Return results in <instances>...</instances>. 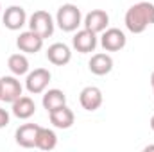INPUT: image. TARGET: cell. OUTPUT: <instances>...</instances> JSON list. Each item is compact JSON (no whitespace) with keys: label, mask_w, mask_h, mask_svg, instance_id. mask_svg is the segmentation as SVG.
<instances>
[{"label":"cell","mask_w":154,"mask_h":152,"mask_svg":"<svg viewBox=\"0 0 154 152\" xmlns=\"http://www.w3.org/2000/svg\"><path fill=\"white\" fill-rule=\"evenodd\" d=\"M72 45L77 52L81 54H90L97 48V34L88 31V29H81L75 31L74 38H72Z\"/></svg>","instance_id":"8fae6325"},{"label":"cell","mask_w":154,"mask_h":152,"mask_svg":"<svg viewBox=\"0 0 154 152\" xmlns=\"http://www.w3.org/2000/svg\"><path fill=\"white\" fill-rule=\"evenodd\" d=\"M39 125L38 123H23L16 129L14 132V138H16V143L23 149H32L36 147V136H38Z\"/></svg>","instance_id":"7c38bea8"},{"label":"cell","mask_w":154,"mask_h":152,"mask_svg":"<svg viewBox=\"0 0 154 152\" xmlns=\"http://www.w3.org/2000/svg\"><path fill=\"white\" fill-rule=\"evenodd\" d=\"M43 41L45 39L38 36L36 32L25 31V32H20V36L16 38V47L23 54H36L43 48Z\"/></svg>","instance_id":"30bf717a"},{"label":"cell","mask_w":154,"mask_h":152,"mask_svg":"<svg viewBox=\"0 0 154 152\" xmlns=\"http://www.w3.org/2000/svg\"><path fill=\"white\" fill-rule=\"evenodd\" d=\"M36 113V104L31 97L22 95L20 99H16L13 102V114L20 120H29L32 114Z\"/></svg>","instance_id":"2e32d148"},{"label":"cell","mask_w":154,"mask_h":152,"mask_svg":"<svg viewBox=\"0 0 154 152\" xmlns=\"http://www.w3.org/2000/svg\"><path fill=\"white\" fill-rule=\"evenodd\" d=\"M7 66L11 70V74L16 77L27 75L29 74V59L25 54H13L7 59Z\"/></svg>","instance_id":"d6986e66"},{"label":"cell","mask_w":154,"mask_h":152,"mask_svg":"<svg viewBox=\"0 0 154 152\" xmlns=\"http://www.w3.org/2000/svg\"><path fill=\"white\" fill-rule=\"evenodd\" d=\"M125 43H127L125 34L116 27L106 29L102 32V36H100V45H102V48L106 52H118V50H122L125 47Z\"/></svg>","instance_id":"52a82bcc"},{"label":"cell","mask_w":154,"mask_h":152,"mask_svg":"<svg viewBox=\"0 0 154 152\" xmlns=\"http://www.w3.org/2000/svg\"><path fill=\"white\" fill-rule=\"evenodd\" d=\"M47 59L56 66H65L72 59V50L65 43H52L47 48Z\"/></svg>","instance_id":"5bb4252c"},{"label":"cell","mask_w":154,"mask_h":152,"mask_svg":"<svg viewBox=\"0 0 154 152\" xmlns=\"http://www.w3.org/2000/svg\"><path fill=\"white\" fill-rule=\"evenodd\" d=\"M102 100H104L102 91L97 86H86L79 93V104L86 111H97L102 106Z\"/></svg>","instance_id":"ba28073f"},{"label":"cell","mask_w":154,"mask_h":152,"mask_svg":"<svg viewBox=\"0 0 154 152\" xmlns=\"http://www.w3.org/2000/svg\"><path fill=\"white\" fill-rule=\"evenodd\" d=\"M0 100H2V93H0Z\"/></svg>","instance_id":"d4e9b609"},{"label":"cell","mask_w":154,"mask_h":152,"mask_svg":"<svg viewBox=\"0 0 154 152\" xmlns=\"http://www.w3.org/2000/svg\"><path fill=\"white\" fill-rule=\"evenodd\" d=\"M4 27L9 31H20L23 25H27V13L22 5H9L2 14Z\"/></svg>","instance_id":"5b68a950"},{"label":"cell","mask_w":154,"mask_h":152,"mask_svg":"<svg viewBox=\"0 0 154 152\" xmlns=\"http://www.w3.org/2000/svg\"><path fill=\"white\" fill-rule=\"evenodd\" d=\"M151 129L154 131V114H152V118H151Z\"/></svg>","instance_id":"603a6c76"},{"label":"cell","mask_w":154,"mask_h":152,"mask_svg":"<svg viewBox=\"0 0 154 152\" xmlns=\"http://www.w3.org/2000/svg\"><path fill=\"white\" fill-rule=\"evenodd\" d=\"M143 150H147V152H149V150H154V145H147V147H145Z\"/></svg>","instance_id":"7402d4cb"},{"label":"cell","mask_w":154,"mask_h":152,"mask_svg":"<svg viewBox=\"0 0 154 152\" xmlns=\"http://www.w3.org/2000/svg\"><path fill=\"white\" fill-rule=\"evenodd\" d=\"M22 84L16 79V75H4L0 77V93H2V100L13 104L16 99L22 97Z\"/></svg>","instance_id":"9c48e42d"},{"label":"cell","mask_w":154,"mask_h":152,"mask_svg":"<svg viewBox=\"0 0 154 152\" xmlns=\"http://www.w3.org/2000/svg\"><path fill=\"white\" fill-rule=\"evenodd\" d=\"M27 25H29V31H32V32H36L38 36H41L43 39H47L54 34L56 22H54L52 14H50L48 11L39 9V11H34V13L31 14Z\"/></svg>","instance_id":"3957f363"},{"label":"cell","mask_w":154,"mask_h":152,"mask_svg":"<svg viewBox=\"0 0 154 152\" xmlns=\"http://www.w3.org/2000/svg\"><path fill=\"white\" fill-rule=\"evenodd\" d=\"M124 23L129 32L142 34L147 27L154 25V4L151 2H138L131 5L125 13Z\"/></svg>","instance_id":"6da1fadb"},{"label":"cell","mask_w":154,"mask_h":152,"mask_svg":"<svg viewBox=\"0 0 154 152\" xmlns=\"http://www.w3.org/2000/svg\"><path fill=\"white\" fill-rule=\"evenodd\" d=\"M57 145V136L52 129L48 127H41L39 125L38 136H36V149L39 150H54Z\"/></svg>","instance_id":"ac0fdd59"},{"label":"cell","mask_w":154,"mask_h":152,"mask_svg":"<svg viewBox=\"0 0 154 152\" xmlns=\"http://www.w3.org/2000/svg\"><path fill=\"white\" fill-rule=\"evenodd\" d=\"M0 13H2V4H0Z\"/></svg>","instance_id":"cb8c5ba5"},{"label":"cell","mask_w":154,"mask_h":152,"mask_svg":"<svg viewBox=\"0 0 154 152\" xmlns=\"http://www.w3.org/2000/svg\"><path fill=\"white\" fill-rule=\"evenodd\" d=\"M88 68L93 75H108L111 70H113V57L106 52H99V54H93L91 59L88 61Z\"/></svg>","instance_id":"4fadbf2b"},{"label":"cell","mask_w":154,"mask_h":152,"mask_svg":"<svg viewBox=\"0 0 154 152\" xmlns=\"http://www.w3.org/2000/svg\"><path fill=\"white\" fill-rule=\"evenodd\" d=\"M48 120H50V123H52L56 129H70V127L74 125V122H75V114H74V111L65 104V106H61V108L50 111V113H48Z\"/></svg>","instance_id":"9a60e30c"},{"label":"cell","mask_w":154,"mask_h":152,"mask_svg":"<svg viewBox=\"0 0 154 152\" xmlns=\"http://www.w3.org/2000/svg\"><path fill=\"white\" fill-rule=\"evenodd\" d=\"M82 25H84V29H88L95 34H102L109 25V14L104 9H93L84 16Z\"/></svg>","instance_id":"8992f818"},{"label":"cell","mask_w":154,"mask_h":152,"mask_svg":"<svg viewBox=\"0 0 154 152\" xmlns=\"http://www.w3.org/2000/svg\"><path fill=\"white\" fill-rule=\"evenodd\" d=\"M41 104H43V108L47 109V113H50V111H54V109H57V108H61V106L66 104V95H65V91H61V90H57V88L45 90V91H43V100H41Z\"/></svg>","instance_id":"e0dca14e"},{"label":"cell","mask_w":154,"mask_h":152,"mask_svg":"<svg viewBox=\"0 0 154 152\" xmlns=\"http://www.w3.org/2000/svg\"><path fill=\"white\" fill-rule=\"evenodd\" d=\"M52 79V74L47 68H36L27 74L25 79V88L31 95H39L48 88V82Z\"/></svg>","instance_id":"277c9868"},{"label":"cell","mask_w":154,"mask_h":152,"mask_svg":"<svg viewBox=\"0 0 154 152\" xmlns=\"http://www.w3.org/2000/svg\"><path fill=\"white\" fill-rule=\"evenodd\" d=\"M7 123H9V113H7V109L0 108V129H4Z\"/></svg>","instance_id":"ffe728a7"},{"label":"cell","mask_w":154,"mask_h":152,"mask_svg":"<svg viewBox=\"0 0 154 152\" xmlns=\"http://www.w3.org/2000/svg\"><path fill=\"white\" fill-rule=\"evenodd\" d=\"M82 23L81 9L75 4H63L56 14V25L65 32H75Z\"/></svg>","instance_id":"7a4b0ae2"},{"label":"cell","mask_w":154,"mask_h":152,"mask_svg":"<svg viewBox=\"0 0 154 152\" xmlns=\"http://www.w3.org/2000/svg\"><path fill=\"white\" fill-rule=\"evenodd\" d=\"M151 86H152V93H154V72L151 74Z\"/></svg>","instance_id":"44dd1931"}]
</instances>
